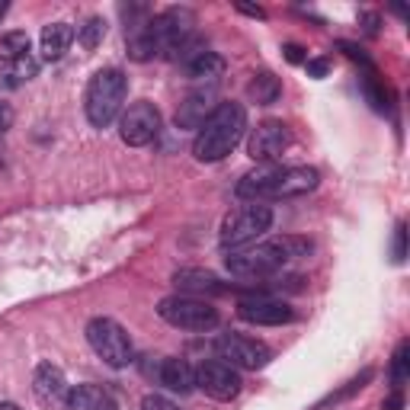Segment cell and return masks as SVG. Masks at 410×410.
Listing matches in <instances>:
<instances>
[{
	"instance_id": "1",
	"label": "cell",
	"mask_w": 410,
	"mask_h": 410,
	"mask_svg": "<svg viewBox=\"0 0 410 410\" xmlns=\"http://www.w3.org/2000/svg\"><path fill=\"white\" fill-rule=\"evenodd\" d=\"M311 253V241L308 237H269V241H256L250 247L241 250H228L224 256V269L234 279L243 282H269L295 260H305Z\"/></svg>"
},
{
	"instance_id": "2",
	"label": "cell",
	"mask_w": 410,
	"mask_h": 410,
	"mask_svg": "<svg viewBox=\"0 0 410 410\" xmlns=\"http://www.w3.org/2000/svg\"><path fill=\"white\" fill-rule=\"evenodd\" d=\"M243 132H247V109H243V102H218V109L196 132L192 157H196L199 164L224 160L237 144H241Z\"/></svg>"
},
{
	"instance_id": "3",
	"label": "cell",
	"mask_w": 410,
	"mask_h": 410,
	"mask_svg": "<svg viewBox=\"0 0 410 410\" xmlns=\"http://www.w3.org/2000/svg\"><path fill=\"white\" fill-rule=\"evenodd\" d=\"M125 96H128V77L119 68L96 70L87 83V93H83V112H87L90 125L93 128L112 125L122 115Z\"/></svg>"
},
{
	"instance_id": "4",
	"label": "cell",
	"mask_w": 410,
	"mask_h": 410,
	"mask_svg": "<svg viewBox=\"0 0 410 410\" xmlns=\"http://www.w3.org/2000/svg\"><path fill=\"white\" fill-rule=\"evenodd\" d=\"M269 228H273V209L263 202H250V205H241L237 211H231L221 221L218 243L224 250H241V247L256 243L260 237H266Z\"/></svg>"
},
{
	"instance_id": "5",
	"label": "cell",
	"mask_w": 410,
	"mask_h": 410,
	"mask_svg": "<svg viewBox=\"0 0 410 410\" xmlns=\"http://www.w3.org/2000/svg\"><path fill=\"white\" fill-rule=\"evenodd\" d=\"M157 317L167 320L177 330L189 333H205L218 327V308L205 298H189V295H167L157 305Z\"/></svg>"
},
{
	"instance_id": "6",
	"label": "cell",
	"mask_w": 410,
	"mask_h": 410,
	"mask_svg": "<svg viewBox=\"0 0 410 410\" xmlns=\"http://www.w3.org/2000/svg\"><path fill=\"white\" fill-rule=\"evenodd\" d=\"M87 343L96 356L112 369H125L135 362V343L128 337V330L112 317H93L87 324Z\"/></svg>"
},
{
	"instance_id": "7",
	"label": "cell",
	"mask_w": 410,
	"mask_h": 410,
	"mask_svg": "<svg viewBox=\"0 0 410 410\" xmlns=\"http://www.w3.org/2000/svg\"><path fill=\"white\" fill-rule=\"evenodd\" d=\"M215 349H218V359L228 362L231 369H247V372L266 369L269 359H273V349L263 340L247 337V333H221Z\"/></svg>"
},
{
	"instance_id": "8",
	"label": "cell",
	"mask_w": 410,
	"mask_h": 410,
	"mask_svg": "<svg viewBox=\"0 0 410 410\" xmlns=\"http://www.w3.org/2000/svg\"><path fill=\"white\" fill-rule=\"evenodd\" d=\"M154 36H157L160 55L173 61V55L196 36V13L189 6H170L160 16H154Z\"/></svg>"
},
{
	"instance_id": "9",
	"label": "cell",
	"mask_w": 410,
	"mask_h": 410,
	"mask_svg": "<svg viewBox=\"0 0 410 410\" xmlns=\"http://www.w3.org/2000/svg\"><path fill=\"white\" fill-rule=\"evenodd\" d=\"M160 132V112L154 102L138 100L128 109H122L119 115V138L125 141L128 147H144L157 138Z\"/></svg>"
},
{
	"instance_id": "10",
	"label": "cell",
	"mask_w": 410,
	"mask_h": 410,
	"mask_svg": "<svg viewBox=\"0 0 410 410\" xmlns=\"http://www.w3.org/2000/svg\"><path fill=\"white\" fill-rule=\"evenodd\" d=\"M196 388L205 391L209 397H215V401H234V397L241 394L243 382H241V372L231 369L228 362H221V359H205L196 369Z\"/></svg>"
},
{
	"instance_id": "11",
	"label": "cell",
	"mask_w": 410,
	"mask_h": 410,
	"mask_svg": "<svg viewBox=\"0 0 410 410\" xmlns=\"http://www.w3.org/2000/svg\"><path fill=\"white\" fill-rule=\"evenodd\" d=\"M292 144V132H288L285 122L279 119H266L256 128H250L247 138V154L256 160V164H273L285 147Z\"/></svg>"
},
{
	"instance_id": "12",
	"label": "cell",
	"mask_w": 410,
	"mask_h": 410,
	"mask_svg": "<svg viewBox=\"0 0 410 410\" xmlns=\"http://www.w3.org/2000/svg\"><path fill=\"white\" fill-rule=\"evenodd\" d=\"M237 314H241L247 324H256V327H282L288 320H295V311L292 305L279 298H269L266 292L263 295H247V298L237 301Z\"/></svg>"
},
{
	"instance_id": "13",
	"label": "cell",
	"mask_w": 410,
	"mask_h": 410,
	"mask_svg": "<svg viewBox=\"0 0 410 410\" xmlns=\"http://www.w3.org/2000/svg\"><path fill=\"white\" fill-rule=\"evenodd\" d=\"M215 109H218V87L215 83H196L177 106V128H196L199 132Z\"/></svg>"
},
{
	"instance_id": "14",
	"label": "cell",
	"mask_w": 410,
	"mask_h": 410,
	"mask_svg": "<svg viewBox=\"0 0 410 410\" xmlns=\"http://www.w3.org/2000/svg\"><path fill=\"white\" fill-rule=\"evenodd\" d=\"M279 173H282L279 164H256V170L243 173V177L237 179L234 196L241 199V202H266V199H273Z\"/></svg>"
},
{
	"instance_id": "15",
	"label": "cell",
	"mask_w": 410,
	"mask_h": 410,
	"mask_svg": "<svg viewBox=\"0 0 410 410\" xmlns=\"http://www.w3.org/2000/svg\"><path fill=\"white\" fill-rule=\"evenodd\" d=\"M68 378L58 365L51 362H38L36 372H32V394L45 404V407H55V404L68 401Z\"/></svg>"
},
{
	"instance_id": "16",
	"label": "cell",
	"mask_w": 410,
	"mask_h": 410,
	"mask_svg": "<svg viewBox=\"0 0 410 410\" xmlns=\"http://www.w3.org/2000/svg\"><path fill=\"white\" fill-rule=\"evenodd\" d=\"M173 285H177L183 295H189V298H199V295H209L211 298V295L228 292V285H224L215 273H209V269H196V266L177 269V273H173Z\"/></svg>"
},
{
	"instance_id": "17",
	"label": "cell",
	"mask_w": 410,
	"mask_h": 410,
	"mask_svg": "<svg viewBox=\"0 0 410 410\" xmlns=\"http://www.w3.org/2000/svg\"><path fill=\"white\" fill-rule=\"evenodd\" d=\"M320 183V173L314 167H282L279 179H275V189L273 199H295V196H305V192L317 189Z\"/></svg>"
},
{
	"instance_id": "18",
	"label": "cell",
	"mask_w": 410,
	"mask_h": 410,
	"mask_svg": "<svg viewBox=\"0 0 410 410\" xmlns=\"http://www.w3.org/2000/svg\"><path fill=\"white\" fill-rule=\"evenodd\" d=\"M157 382L164 384L167 391H173V394L186 397L192 388H196V369H192L186 359H177V356L160 359V365H157Z\"/></svg>"
},
{
	"instance_id": "19",
	"label": "cell",
	"mask_w": 410,
	"mask_h": 410,
	"mask_svg": "<svg viewBox=\"0 0 410 410\" xmlns=\"http://www.w3.org/2000/svg\"><path fill=\"white\" fill-rule=\"evenodd\" d=\"M64 407L68 410H119V404H115V397L102 384H77V388L68 391Z\"/></svg>"
},
{
	"instance_id": "20",
	"label": "cell",
	"mask_w": 410,
	"mask_h": 410,
	"mask_svg": "<svg viewBox=\"0 0 410 410\" xmlns=\"http://www.w3.org/2000/svg\"><path fill=\"white\" fill-rule=\"evenodd\" d=\"M183 68H186V77H189L192 83H215L218 87V80H221V74H224V58L218 55V51L205 48L202 55L186 61Z\"/></svg>"
},
{
	"instance_id": "21",
	"label": "cell",
	"mask_w": 410,
	"mask_h": 410,
	"mask_svg": "<svg viewBox=\"0 0 410 410\" xmlns=\"http://www.w3.org/2000/svg\"><path fill=\"white\" fill-rule=\"evenodd\" d=\"M38 42H42V55L48 58V61H58V58H64V51L70 48V42H74V29H70L68 23H48V26H42Z\"/></svg>"
},
{
	"instance_id": "22",
	"label": "cell",
	"mask_w": 410,
	"mask_h": 410,
	"mask_svg": "<svg viewBox=\"0 0 410 410\" xmlns=\"http://www.w3.org/2000/svg\"><path fill=\"white\" fill-rule=\"evenodd\" d=\"M36 74H38V61L32 55H23V58H16V61L0 68V90H19Z\"/></svg>"
},
{
	"instance_id": "23",
	"label": "cell",
	"mask_w": 410,
	"mask_h": 410,
	"mask_svg": "<svg viewBox=\"0 0 410 410\" xmlns=\"http://www.w3.org/2000/svg\"><path fill=\"white\" fill-rule=\"evenodd\" d=\"M247 96L256 102V106H273V102L282 96L279 77L269 74V70H260V74H253V77H250V83H247Z\"/></svg>"
},
{
	"instance_id": "24",
	"label": "cell",
	"mask_w": 410,
	"mask_h": 410,
	"mask_svg": "<svg viewBox=\"0 0 410 410\" xmlns=\"http://www.w3.org/2000/svg\"><path fill=\"white\" fill-rule=\"evenodd\" d=\"M23 55H29V36L19 32V29L4 32V36H0V61L10 64V61H16V58H23Z\"/></svg>"
},
{
	"instance_id": "25",
	"label": "cell",
	"mask_w": 410,
	"mask_h": 410,
	"mask_svg": "<svg viewBox=\"0 0 410 410\" xmlns=\"http://www.w3.org/2000/svg\"><path fill=\"white\" fill-rule=\"evenodd\" d=\"M407 375H410V343L404 340V343L394 349V359H391V384H394V391L404 388Z\"/></svg>"
},
{
	"instance_id": "26",
	"label": "cell",
	"mask_w": 410,
	"mask_h": 410,
	"mask_svg": "<svg viewBox=\"0 0 410 410\" xmlns=\"http://www.w3.org/2000/svg\"><path fill=\"white\" fill-rule=\"evenodd\" d=\"M102 36H106V19H102V16H90L87 23L77 29V38H80V45L87 51L96 48V45L102 42Z\"/></svg>"
},
{
	"instance_id": "27",
	"label": "cell",
	"mask_w": 410,
	"mask_h": 410,
	"mask_svg": "<svg viewBox=\"0 0 410 410\" xmlns=\"http://www.w3.org/2000/svg\"><path fill=\"white\" fill-rule=\"evenodd\" d=\"M362 93L369 96V102H372L375 112H384V109H388V96H384L382 83H378V77H375V70H372V68L362 74Z\"/></svg>"
},
{
	"instance_id": "28",
	"label": "cell",
	"mask_w": 410,
	"mask_h": 410,
	"mask_svg": "<svg viewBox=\"0 0 410 410\" xmlns=\"http://www.w3.org/2000/svg\"><path fill=\"white\" fill-rule=\"evenodd\" d=\"M369 378H372V372H362V375H359V378H352V382L346 384V388H340L337 394H327L324 401H320V404H317V407H314V410H327V407H330V404H340V401H343V397L356 394L359 388H365V382H369Z\"/></svg>"
},
{
	"instance_id": "29",
	"label": "cell",
	"mask_w": 410,
	"mask_h": 410,
	"mask_svg": "<svg viewBox=\"0 0 410 410\" xmlns=\"http://www.w3.org/2000/svg\"><path fill=\"white\" fill-rule=\"evenodd\" d=\"M340 51H343V55H346V58H352V61H359V64H362V68H365V70H369V68H372L369 55H365V51H362V48H359V45H352V42H340Z\"/></svg>"
},
{
	"instance_id": "30",
	"label": "cell",
	"mask_w": 410,
	"mask_h": 410,
	"mask_svg": "<svg viewBox=\"0 0 410 410\" xmlns=\"http://www.w3.org/2000/svg\"><path fill=\"white\" fill-rule=\"evenodd\" d=\"M404 256H407V228L397 224V231H394V263H404Z\"/></svg>"
},
{
	"instance_id": "31",
	"label": "cell",
	"mask_w": 410,
	"mask_h": 410,
	"mask_svg": "<svg viewBox=\"0 0 410 410\" xmlns=\"http://www.w3.org/2000/svg\"><path fill=\"white\" fill-rule=\"evenodd\" d=\"M141 410H179V407H177V404H170L167 397H160V394H147L144 404H141Z\"/></svg>"
},
{
	"instance_id": "32",
	"label": "cell",
	"mask_w": 410,
	"mask_h": 410,
	"mask_svg": "<svg viewBox=\"0 0 410 410\" xmlns=\"http://www.w3.org/2000/svg\"><path fill=\"white\" fill-rule=\"evenodd\" d=\"M282 51H285V61L288 64H301V61H305V48H301V45H295V42H288Z\"/></svg>"
},
{
	"instance_id": "33",
	"label": "cell",
	"mask_w": 410,
	"mask_h": 410,
	"mask_svg": "<svg viewBox=\"0 0 410 410\" xmlns=\"http://www.w3.org/2000/svg\"><path fill=\"white\" fill-rule=\"evenodd\" d=\"M305 64H308V77H317V80L327 74V68H330L324 58H314V61H305Z\"/></svg>"
},
{
	"instance_id": "34",
	"label": "cell",
	"mask_w": 410,
	"mask_h": 410,
	"mask_svg": "<svg viewBox=\"0 0 410 410\" xmlns=\"http://www.w3.org/2000/svg\"><path fill=\"white\" fill-rule=\"evenodd\" d=\"M382 410H404V391H391V394L384 397Z\"/></svg>"
},
{
	"instance_id": "35",
	"label": "cell",
	"mask_w": 410,
	"mask_h": 410,
	"mask_svg": "<svg viewBox=\"0 0 410 410\" xmlns=\"http://www.w3.org/2000/svg\"><path fill=\"white\" fill-rule=\"evenodd\" d=\"M13 125V112L6 102H0V135H6V128Z\"/></svg>"
},
{
	"instance_id": "36",
	"label": "cell",
	"mask_w": 410,
	"mask_h": 410,
	"mask_svg": "<svg viewBox=\"0 0 410 410\" xmlns=\"http://www.w3.org/2000/svg\"><path fill=\"white\" fill-rule=\"evenodd\" d=\"M237 10H241V13H247V16H256V19H263V10H260V6H250V4H237Z\"/></svg>"
},
{
	"instance_id": "37",
	"label": "cell",
	"mask_w": 410,
	"mask_h": 410,
	"mask_svg": "<svg viewBox=\"0 0 410 410\" xmlns=\"http://www.w3.org/2000/svg\"><path fill=\"white\" fill-rule=\"evenodd\" d=\"M365 32H372V36H375V26H378V16H372V13H365Z\"/></svg>"
},
{
	"instance_id": "38",
	"label": "cell",
	"mask_w": 410,
	"mask_h": 410,
	"mask_svg": "<svg viewBox=\"0 0 410 410\" xmlns=\"http://www.w3.org/2000/svg\"><path fill=\"white\" fill-rule=\"evenodd\" d=\"M0 410H19L13 401H0Z\"/></svg>"
}]
</instances>
